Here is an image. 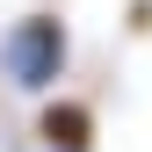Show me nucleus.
Masks as SVG:
<instances>
[{
  "label": "nucleus",
  "mask_w": 152,
  "mask_h": 152,
  "mask_svg": "<svg viewBox=\"0 0 152 152\" xmlns=\"http://www.w3.org/2000/svg\"><path fill=\"white\" fill-rule=\"evenodd\" d=\"M65 65H72V36H65V22L51 7L22 15V22L7 29V44H0V72H7L15 87H29V94H44Z\"/></svg>",
  "instance_id": "obj_1"
},
{
  "label": "nucleus",
  "mask_w": 152,
  "mask_h": 152,
  "mask_svg": "<svg viewBox=\"0 0 152 152\" xmlns=\"http://www.w3.org/2000/svg\"><path fill=\"white\" fill-rule=\"evenodd\" d=\"M36 138H44V152H94V109L87 102H51L36 116Z\"/></svg>",
  "instance_id": "obj_2"
}]
</instances>
